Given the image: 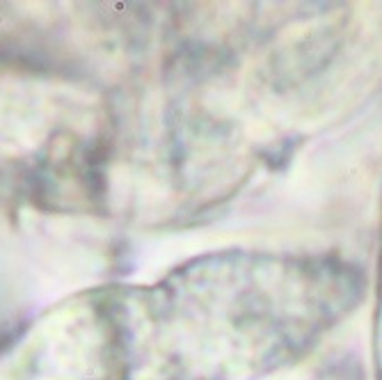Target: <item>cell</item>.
Here are the masks:
<instances>
[{"label":"cell","mask_w":382,"mask_h":380,"mask_svg":"<svg viewBox=\"0 0 382 380\" xmlns=\"http://www.w3.org/2000/svg\"><path fill=\"white\" fill-rule=\"evenodd\" d=\"M364 293L355 263L332 254L227 250L124 296L192 380H256L305 357Z\"/></svg>","instance_id":"cell-1"},{"label":"cell","mask_w":382,"mask_h":380,"mask_svg":"<svg viewBox=\"0 0 382 380\" xmlns=\"http://www.w3.org/2000/svg\"><path fill=\"white\" fill-rule=\"evenodd\" d=\"M373 364H375V380H382V238H380V277H377L375 323H373Z\"/></svg>","instance_id":"cell-2"}]
</instances>
